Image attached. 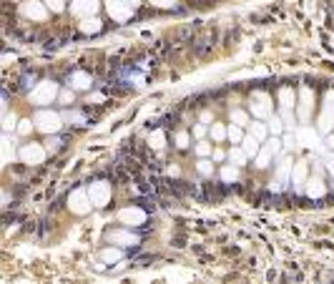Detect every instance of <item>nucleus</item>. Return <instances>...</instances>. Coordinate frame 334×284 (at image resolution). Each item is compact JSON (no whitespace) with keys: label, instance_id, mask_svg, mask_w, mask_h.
Masks as SVG:
<instances>
[{"label":"nucleus","instance_id":"obj_30","mask_svg":"<svg viewBox=\"0 0 334 284\" xmlns=\"http://www.w3.org/2000/svg\"><path fill=\"white\" fill-rule=\"evenodd\" d=\"M196 169H198V174H201V176H211V174H214V164H211V161H206V159L198 161V164H196Z\"/></svg>","mask_w":334,"mask_h":284},{"label":"nucleus","instance_id":"obj_40","mask_svg":"<svg viewBox=\"0 0 334 284\" xmlns=\"http://www.w3.org/2000/svg\"><path fill=\"white\" fill-rule=\"evenodd\" d=\"M176 146H178V149H186V146H188V136H186V133H178V136H176Z\"/></svg>","mask_w":334,"mask_h":284},{"label":"nucleus","instance_id":"obj_26","mask_svg":"<svg viewBox=\"0 0 334 284\" xmlns=\"http://www.w3.org/2000/svg\"><path fill=\"white\" fill-rule=\"evenodd\" d=\"M229 159H231L236 166H244L249 156H246V151H244V149H239V146H236V149H231V151H229Z\"/></svg>","mask_w":334,"mask_h":284},{"label":"nucleus","instance_id":"obj_34","mask_svg":"<svg viewBox=\"0 0 334 284\" xmlns=\"http://www.w3.org/2000/svg\"><path fill=\"white\" fill-rule=\"evenodd\" d=\"M231 121H234L236 126H249V123H246V113H244V111H239V108H236V111H231Z\"/></svg>","mask_w":334,"mask_h":284},{"label":"nucleus","instance_id":"obj_15","mask_svg":"<svg viewBox=\"0 0 334 284\" xmlns=\"http://www.w3.org/2000/svg\"><path fill=\"white\" fill-rule=\"evenodd\" d=\"M297 144L304 146V149H319V133L309 126H302L297 131Z\"/></svg>","mask_w":334,"mask_h":284},{"label":"nucleus","instance_id":"obj_21","mask_svg":"<svg viewBox=\"0 0 334 284\" xmlns=\"http://www.w3.org/2000/svg\"><path fill=\"white\" fill-rule=\"evenodd\" d=\"M0 144H3V161L5 164H10L18 154H15V146H13V138L10 136H3V138H0Z\"/></svg>","mask_w":334,"mask_h":284},{"label":"nucleus","instance_id":"obj_10","mask_svg":"<svg viewBox=\"0 0 334 284\" xmlns=\"http://www.w3.org/2000/svg\"><path fill=\"white\" fill-rule=\"evenodd\" d=\"M106 10L116 23H126L133 15V8L128 3H123V0H106Z\"/></svg>","mask_w":334,"mask_h":284},{"label":"nucleus","instance_id":"obj_36","mask_svg":"<svg viewBox=\"0 0 334 284\" xmlns=\"http://www.w3.org/2000/svg\"><path fill=\"white\" fill-rule=\"evenodd\" d=\"M266 146H269V149H272L274 154H279V151H282V141H279L277 136H272L269 141H266Z\"/></svg>","mask_w":334,"mask_h":284},{"label":"nucleus","instance_id":"obj_39","mask_svg":"<svg viewBox=\"0 0 334 284\" xmlns=\"http://www.w3.org/2000/svg\"><path fill=\"white\" fill-rule=\"evenodd\" d=\"M3 126H5V131H13V128H18V121H15V116H13V113H8V116H5V123H3Z\"/></svg>","mask_w":334,"mask_h":284},{"label":"nucleus","instance_id":"obj_25","mask_svg":"<svg viewBox=\"0 0 334 284\" xmlns=\"http://www.w3.org/2000/svg\"><path fill=\"white\" fill-rule=\"evenodd\" d=\"M101 30V20L93 15V18H86L83 23H81V33H88V35H93V33H98Z\"/></svg>","mask_w":334,"mask_h":284},{"label":"nucleus","instance_id":"obj_8","mask_svg":"<svg viewBox=\"0 0 334 284\" xmlns=\"http://www.w3.org/2000/svg\"><path fill=\"white\" fill-rule=\"evenodd\" d=\"M18 159H20L23 164H30V166L43 164V161H45V149H43L40 144H25V146L18 149Z\"/></svg>","mask_w":334,"mask_h":284},{"label":"nucleus","instance_id":"obj_9","mask_svg":"<svg viewBox=\"0 0 334 284\" xmlns=\"http://www.w3.org/2000/svg\"><path fill=\"white\" fill-rule=\"evenodd\" d=\"M312 108H314V91L309 86H302L299 88V111H297L302 123H307L312 118Z\"/></svg>","mask_w":334,"mask_h":284},{"label":"nucleus","instance_id":"obj_12","mask_svg":"<svg viewBox=\"0 0 334 284\" xmlns=\"http://www.w3.org/2000/svg\"><path fill=\"white\" fill-rule=\"evenodd\" d=\"M20 13H23L25 18H30V20L43 23V20L48 18V5L38 3V0H25V3L20 5Z\"/></svg>","mask_w":334,"mask_h":284},{"label":"nucleus","instance_id":"obj_3","mask_svg":"<svg viewBox=\"0 0 334 284\" xmlns=\"http://www.w3.org/2000/svg\"><path fill=\"white\" fill-rule=\"evenodd\" d=\"M332 131H334V91H329L324 96L322 113H319V133L322 136H329Z\"/></svg>","mask_w":334,"mask_h":284},{"label":"nucleus","instance_id":"obj_5","mask_svg":"<svg viewBox=\"0 0 334 284\" xmlns=\"http://www.w3.org/2000/svg\"><path fill=\"white\" fill-rule=\"evenodd\" d=\"M279 106H282V121L287 123V126H292L294 123V106H297V93L289 88V86H284V88H279Z\"/></svg>","mask_w":334,"mask_h":284},{"label":"nucleus","instance_id":"obj_20","mask_svg":"<svg viewBox=\"0 0 334 284\" xmlns=\"http://www.w3.org/2000/svg\"><path fill=\"white\" fill-rule=\"evenodd\" d=\"M249 133L259 141V144H264V141H266V136H269V126H266L261 118H256L254 123H249Z\"/></svg>","mask_w":334,"mask_h":284},{"label":"nucleus","instance_id":"obj_42","mask_svg":"<svg viewBox=\"0 0 334 284\" xmlns=\"http://www.w3.org/2000/svg\"><path fill=\"white\" fill-rule=\"evenodd\" d=\"M193 133H196L198 138H204V136H206V126H201V123H196V128H193Z\"/></svg>","mask_w":334,"mask_h":284},{"label":"nucleus","instance_id":"obj_35","mask_svg":"<svg viewBox=\"0 0 334 284\" xmlns=\"http://www.w3.org/2000/svg\"><path fill=\"white\" fill-rule=\"evenodd\" d=\"M45 5H48V10H53V13H63V8H65L63 0H45Z\"/></svg>","mask_w":334,"mask_h":284},{"label":"nucleus","instance_id":"obj_43","mask_svg":"<svg viewBox=\"0 0 334 284\" xmlns=\"http://www.w3.org/2000/svg\"><path fill=\"white\" fill-rule=\"evenodd\" d=\"M327 169H329V174L334 176V154H329V156H327Z\"/></svg>","mask_w":334,"mask_h":284},{"label":"nucleus","instance_id":"obj_23","mask_svg":"<svg viewBox=\"0 0 334 284\" xmlns=\"http://www.w3.org/2000/svg\"><path fill=\"white\" fill-rule=\"evenodd\" d=\"M272 156H277L269 146H264V149H259V154H256V166L259 169H266L269 166V161H272Z\"/></svg>","mask_w":334,"mask_h":284},{"label":"nucleus","instance_id":"obj_29","mask_svg":"<svg viewBox=\"0 0 334 284\" xmlns=\"http://www.w3.org/2000/svg\"><path fill=\"white\" fill-rule=\"evenodd\" d=\"M266 126H269V133H272V136H279L287 123H284L282 118H269V123H266Z\"/></svg>","mask_w":334,"mask_h":284},{"label":"nucleus","instance_id":"obj_41","mask_svg":"<svg viewBox=\"0 0 334 284\" xmlns=\"http://www.w3.org/2000/svg\"><path fill=\"white\" fill-rule=\"evenodd\" d=\"M60 101H63V103H71V101H73V88H71V91H63V93H60Z\"/></svg>","mask_w":334,"mask_h":284},{"label":"nucleus","instance_id":"obj_22","mask_svg":"<svg viewBox=\"0 0 334 284\" xmlns=\"http://www.w3.org/2000/svg\"><path fill=\"white\" fill-rule=\"evenodd\" d=\"M221 181L224 184H234L239 181V166L231 164V166H221Z\"/></svg>","mask_w":334,"mask_h":284},{"label":"nucleus","instance_id":"obj_24","mask_svg":"<svg viewBox=\"0 0 334 284\" xmlns=\"http://www.w3.org/2000/svg\"><path fill=\"white\" fill-rule=\"evenodd\" d=\"M241 149L246 151V156H256V154H259V141L249 133V136H244V141H241Z\"/></svg>","mask_w":334,"mask_h":284},{"label":"nucleus","instance_id":"obj_4","mask_svg":"<svg viewBox=\"0 0 334 284\" xmlns=\"http://www.w3.org/2000/svg\"><path fill=\"white\" fill-rule=\"evenodd\" d=\"M68 209L73 211V214L86 217L88 211L93 209V201H91V196H88V189H73L71 196H68Z\"/></svg>","mask_w":334,"mask_h":284},{"label":"nucleus","instance_id":"obj_1","mask_svg":"<svg viewBox=\"0 0 334 284\" xmlns=\"http://www.w3.org/2000/svg\"><path fill=\"white\" fill-rule=\"evenodd\" d=\"M33 121H35V128L40 133H58L60 126H63V116L55 113V111H48V108H38Z\"/></svg>","mask_w":334,"mask_h":284},{"label":"nucleus","instance_id":"obj_19","mask_svg":"<svg viewBox=\"0 0 334 284\" xmlns=\"http://www.w3.org/2000/svg\"><path fill=\"white\" fill-rule=\"evenodd\" d=\"M71 88L73 91H88L91 88V76L88 73H83V70H76V73L71 76Z\"/></svg>","mask_w":334,"mask_h":284},{"label":"nucleus","instance_id":"obj_37","mask_svg":"<svg viewBox=\"0 0 334 284\" xmlns=\"http://www.w3.org/2000/svg\"><path fill=\"white\" fill-rule=\"evenodd\" d=\"M196 154H198V156H209V154H211V146L206 144V141H201V144L196 146Z\"/></svg>","mask_w":334,"mask_h":284},{"label":"nucleus","instance_id":"obj_16","mask_svg":"<svg viewBox=\"0 0 334 284\" xmlns=\"http://www.w3.org/2000/svg\"><path fill=\"white\" fill-rule=\"evenodd\" d=\"M292 169H294V161L289 159V156H284V159H279V164H277V181H282L284 186L292 181Z\"/></svg>","mask_w":334,"mask_h":284},{"label":"nucleus","instance_id":"obj_44","mask_svg":"<svg viewBox=\"0 0 334 284\" xmlns=\"http://www.w3.org/2000/svg\"><path fill=\"white\" fill-rule=\"evenodd\" d=\"M214 159H216V161H224V159H226V154L219 149V151H214Z\"/></svg>","mask_w":334,"mask_h":284},{"label":"nucleus","instance_id":"obj_2","mask_svg":"<svg viewBox=\"0 0 334 284\" xmlns=\"http://www.w3.org/2000/svg\"><path fill=\"white\" fill-rule=\"evenodd\" d=\"M60 93H58V83L55 81H40L33 91H30V103L35 106H48L50 101H55Z\"/></svg>","mask_w":334,"mask_h":284},{"label":"nucleus","instance_id":"obj_33","mask_svg":"<svg viewBox=\"0 0 334 284\" xmlns=\"http://www.w3.org/2000/svg\"><path fill=\"white\" fill-rule=\"evenodd\" d=\"M101 259L103 262H118L121 259V252L118 249H106V252H101Z\"/></svg>","mask_w":334,"mask_h":284},{"label":"nucleus","instance_id":"obj_32","mask_svg":"<svg viewBox=\"0 0 334 284\" xmlns=\"http://www.w3.org/2000/svg\"><path fill=\"white\" fill-rule=\"evenodd\" d=\"M35 128V121H28V118H23V121H18V133L20 136H25V133H30Z\"/></svg>","mask_w":334,"mask_h":284},{"label":"nucleus","instance_id":"obj_45","mask_svg":"<svg viewBox=\"0 0 334 284\" xmlns=\"http://www.w3.org/2000/svg\"><path fill=\"white\" fill-rule=\"evenodd\" d=\"M123 3H128V5H131V8H136V5H139V3H141V0H123Z\"/></svg>","mask_w":334,"mask_h":284},{"label":"nucleus","instance_id":"obj_7","mask_svg":"<svg viewBox=\"0 0 334 284\" xmlns=\"http://www.w3.org/2000/svg\"><path fill=\"white\" fill-rule=\"evenodd\" d=\"M272 101H269V96H266V93H254L251 96V113L256 116V118H261V121H269L272 118Z\"/></svg>","mask_w":334,"mask_h":284},{"label":"nucleus","instance_id":"obj_28","mask_svg":"<svg viewBox=\"0 0 334 284\" xmlns=\"http://www.w3.org/2000/svg\"><path fill=\"white\" fill-rule=\"evenodd\" d=\"M164 141H166L164 131H154V133L149 136V144H151L154 149H164Z\"/></svg>","mask_w":334,"mask_h":284},{"label":"nucleus","instance_id":"obj_17","mask_svg":"<svg viewBox=\"0 0 334 284\" xmlns=\"http://www.w3.org/2000/svg\"><path fill=\"white\" fill-rule=\"evenodd\" d=\"M304 194L312 196V199H322V196L327 194V186H324L322 176H312V179L307 181V186H304Z\"/></svg>","mask_w":334,"mask_h":284},{"label":"nucleus","instance_id":"obj_27","mask_svg":"<svg viewBox=\"0 0 334 284\" xmlns=\"http://www.w3.org/2000/svg\"><path fill=\"white\" fill-rule=\"evenodd\" d=\"M211 138H214V141H224V138H229V128L221 126V123H214V126H211Z\"/></svg>","mask_w":334,"mask_h":284},{"label":"nucleus","instance_id":"obj_31","mask_svg":"<svg viewBox=\"0 0 334 284\" xmlns=\"http://www.w3.org/2000/svg\"><path fill=\"white\" fill-rule=\"evenodd\" d=\"M229 138L234 141V144H241V141H244V133H241V126L231 123V126H229Z\"/></svg>","mask_w":334,"mask_h":284},{"label":"nucleus","instance_id":"obj_6","mask_svg":"<svg viewBox=\"0 0 334 284\" xmlns=\"http://www.w3.org/2000/svg\"><path fill=\"white\" fill-rule=\"evenodd\" d=\"M88 196H91V201H93V206H108V201H111V184L108 181H93V184H88Z\"/></svg>","mask_w":334,"mask_h":284},{"label":"nucleus","instance_id":"obj_14","mask_svg":"<svg viewBox=\"0 0 334 284\" xmlns=\"http://www.w3.org/2000/svg\"><path fill=\"white\" fill-rule=\"evenodd\" d=\"M292 189H294V194H304V186H307V161H299V164H294V169H292Z\"/></svg>","mask_w":334,"mask_h":284},{"label":"nucleus","instance_id":"obj_38","mask_svg":"<svg viewBox=\"0 0 334 284\" xmlns=\"http://www.w3.org/2000/svg\"><path fill=\"white\" fill-rule=\"evenodd\" d=\"M149 3H154L159 8H176V0H149Z\"/></svg>","mask_w":334,"mask_h":284},{"label":"nucleus","instance_id":"obj_18","mask_svg":"<svg viewBox=\"0 0 334 284\" xmlns=\"http://www.w3.org/2000/svg\"><path fill=\"white\" fill-rule=\"evenodd\" d=\"M108 242L133 247V244H139V237H136V234H131V232H123V229H116V232H111V234H108Z\"/></svg>","mask_w":334,"mask_h":284},{"label":"nucleus","instance_id":"obj_13","mask_svg":"<svg viewBox=\"0 0 334 284\" xmlns=\"http://www.w3.org/2000/svg\"><path fill=\"white\" fill-rule=\"evenodd\" d=\"M98 8H101L98 0H76V3L71 5L76 18H93L98 13Z\"/></svg>","mask_w":334,"mask_h":284},{"label":"nucleus","instance_id":"obj_11","mask_svg":"<svg viewBox=\"0 0 334 284\" xmlns=\"http://www.w3.org/2000/svg\"><path fill=\"white\" fill-rule=\"evenodd\" d=\"M118 222L121 224H128V227H139L146 222V211L141 206H126L118 211Z\"/></svg>","mask_w":334,"mask_h":284}]
</instances>
